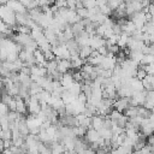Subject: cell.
Instances as JSON below:
<instances>
[{"label": "cell", "instance_id": "cb8c5ba5", "mask_svg": "<svg viewBox=\"0 0 154 154\" xmlns=\"http://www.w3.org/2000/svg\"><path fill=\"white\" fill-rule=\"evenodd\" d=\"M146 101L154 103V89H149V90H147V94H146Z\"/></svg>", "mask_w": 154, "mask_h": 154}, {"label": "cell", "instance_id": "603a6c76", "mask_svg": "<svg viewBox=\"0 0 154 154\" xmlns=\"http://www.w3.org/2000/svg\"><path fill=\"white\" fill-rule=\"evenodd\" d=\"M8 111H10V109H8L7 103H5V102H2V101L0 100V116H5V114H7Z\"/></svg>", "mask_w": 154, "mask_h": 154}, {"label": "cell", "instance_id": "7402d4cb", "mask_svg": "<svg viewBox=\"0 0 154 154\" xmlns=\"http://www.w3.org/2000/svg\"><path fill=\"white\" fill-rule=\"evenodd\" d=\"M83 6L85 8H93V7H96V0H84L83 1Z\"/></svg>", "mask_w": 154, "mask_h": 154}, {"label": "cell", "instance_id": "2e32d148", "mask_svg": "<svg viewBox=\"0 0 154 154\" xmlns=\"http://www.w3.org/2000/svg\"><path fill=\"white\" fill-rule=\"evenodd\" d=\"M137 108H138V106L129 105V106L126 107V109L124 111V114H125L128 118H132V117L137 116Z\"/></svg>", "mask_w": 154, "mask_h": 154}, {"label": "cell", "instance_id": "8992f818", "mask_svg": "<svg viewBox=\"0 0 154 154\" xmlns=\"http://www.w3.org/2000/svg\"><path fill=\"white\" fill-rule=\"evenodd\" d=\"M100 138V134L96 129L94 128H89L84 135V140L88 142V143H93V142H96L97 140Z\"/></svg>", "mask_w": 154, "mask_h": 154}, {"label": "cell", "instance_id": "5b68a950", "mask_svg": "<svg viewBox=\"0 0 154 154\" xmlns=\"http://www.w3.org/2000/svg\"><path fill=\"white\" fill-rule=\"evenodd\" d=\"M6 5H7L13 12H16V13H18V12H20V13L26 12V7H25L19 0H8Z\"/></svg>", "mask_w": 154, "mask_h": 154}, {"label": "cell", "instance_id": "9c48e42d", "mask_svg": "<svg viewBox=\"0 0 154 154\" xmlns=\"http://www.w3.org/2000/svg\"><path fill=\"white\" fill-rule=\"evenodd\" d=\"M13 97L16 99V102H17L16 111H17L18 113H22V114L26 113V112H28V109H26V103H25L24 99H23V97H20L19 95H16V96H13Z\"/></svg>", "mask_w": 154, "mask_h": 154}, {"label": "cell", "instance_id": "d590c367", "mask_svg": "<svg viewBox=\"0 0 154 154\" xmlns=\"http://www.w3.org/2000/svg\"><path fill=\"white\" fill-rule=\"evenodd\" d=\"M150 1H152V0H150Z\"/></svg>", "mask_w": 154, "mask_h": 154}, {"label": "cell", "instance_id": "7c38bea8", "mask_svg": "<svg viewBox=\"0 0 154 154\" xmlns=\"http://www.w3.org/2000/svg\"><path fill=\"white\" fill-rule=\"evenodd\" d=\"M91 51H93V48L89 46V45H87V46H82V47H79V52H78V55L82 58V59H87L90 54H91Z\"/></svg>", "mask_w": 154, "mask_h": 154}, {"label": "cell", "instance_id": "f1b7e54d", "mask_svg": "<svg viewBox=\"0 0 154 154\" xmlns=\"http://www.w3.org/2000/svg\"><path fill=\"white\" fill-rule=\"evenodd\" d=\"M66 7L70 10H76V0H66Z\"/></svg>", "mask_w": 154, "mask_h": 154}, {"label": "cell", "instance_id": "e575fe53", "mask_svg": "<svg viewBox=\"0 0 154 154\" xmlns=\"http://www.w3.org/2000/svg\"><path fill=\"white\" fill-rule=\"evenodd\" d=\"M0 131H1V125H0Z\"/></svg>", "mask_w": 154, "mask_h": 154}, {"label": "cell", "instance_id": "4316f807", "mask_svg": "<svg viewBox=\"0 0 154 154\" xmlns=\"http://www.w3.org/2000/svg\"><path fill=\"white\" fill-rule=\"evenodd\" d=\"M7 106H8V109H10V111H16V106H17L16 99H14V97H12V100L7 103Z\"/></svg>", "mask_w": 154, "mask_h": 154}, {"label": "cell", "instance_id": "5bb4252c", "mask_svg": "<svg viewBox=\"0 0 154 154\" xmlns=\"http://www.w3.org/2000/svg\"><path fill=\"white\" fill-rule=\"evenodd\" d=\"M71 29H72V32H73L75 36L78 35V34H81L84 30V24H83L82 19L78 20V22H76V23H73V24H71Z\"/></svg>", "mask_w": 154, "mask_h": 154}, {"label": "cell", "instance_id": "1f68e13d", "mask_svg": "<svg viewBox=\"0 0 154 154\" xmlns=\"http://www.w3.org/2000/svg\"><path fill=\"white\" fill-rule=\"evenodd\" d=\"M19 1H20V2H22V4H23L25 7H26V6L30 4V1H31V0H19Z\"/></svg>", "mask_w": 154, "mask_h": 154}, {"label": "cell", "instance_id": "f546056e", "mask_svg": "<svg viewBox=\"0 0 154 154\" xmlns=\"http://www.w3.org/2000/svg\"><path fill=\"white\" fill-rule=\"evenodd\" d=\"M13 144L12 140H4V148H10Z\"/></svg>", "mask_w": 154, "mask_h": 154}, {"label": "cell", "instance_id": "9a60e30c", "mask_svg": "<svg viewBox=\"0 0 154 154\" xmlns=\"http://www.w3.org/2000/svg\"><path fill=\"white\" fill-rule=\"evenodd\" d=\"M72 95H75V96H77L81 91H82V88H81V82H73L72 84H71V87L67 89Z\"/></svg>", "mask_w": 154, "mask_h": 154}, {"label": "cell", "instance_id": "4fadbf2b", "mask_svg": "<svg viewBox=\"0 0 154 154\" xmlns=\"http://www.w3.org/2000/svg\"><path fill=\"white\" fill-rule=\"evenodd\" d=\"M128 41H129V35H128L126 32H122V34L119 35V37H118L117 45H118V47H119L120 49H123V48L126 47Z\"/></svg>", "mask_w": 154, "mask_h": 154}, {"label": "cell", "instance_id": "4dcf8cb0", "mask_svg": "<svg viewBox=\"0 0 154 154\" xmlns=\"http://www.w3.org/2000/svg\"><path fill=\"white\" fill-rule=\"evenodd\" d=\"M148 46H149V53L148 54H153L154 55V43H150Z\"/></svg>", "mask_w": 154, "mask_h": 154}, {"label": "cell", "instance_id": "44dd1931", "mask_svg": "<svg viewBox=\"0 0 154 154\" xmlns=\"http://www.w3.org/2000/svg\"><path fill=\"white\" fill-rule=\"evenodd\" d=\"M128 117L125 116V114H122L116 122H117V124H118V126H120V128H125V124H126V122H128Z\"/></svg>", "mask_w": 154, "mask_h": 154}, {"label": "cell", "instance_id": "ba28073f", "mask_svg": "<svg viewBox=\"0 0 154 154\" xmlns=\"http://www.w3.org/2000/svg\"><path fill=\"white\" fill-rule=\"evenodd\" d=\"M73 82H75V79H73V76H72L71 72L67 71V72L63 73V77H61V79H60V84H61L65 89H69Z\"/></svg>", "mask_w": 154, "mask_h": 154}, {"label": "cell", "instance_id": "8fae6325", "mask_svg": "<svg viewBox=\"0 0 154 154\" xmlns=\"http://www.w3.org/2000/svg\"><path fill=\"white\" fill-rule=\"evenodd\" d=\"M122 30H123V32H126L129 36H131V35L134 34V31L136 30V26H135V24H134L132 20H128V22L122 26Z\"/></svg>", "mask_w": 154, "mask_h": 154}, {"label": "cell", "instance_id": "d6a6232c", "mask_svg": "<svg viewBox=\"0 0 154 154\" xmlns=\"http://www.w3.org/2000/svg\"><path fill=\"white\" fill-rule=\"evenodd\" d=\"M4 82H2V78H1V76H0V93H1V90L4 89Z\"/></svg>", "mask_w": 154, "mask_h": 154}, {"label": "cell", "instance_id": "52a82bcc", "mask_svg": "<svg viewBox=\"0 0 154 154\" xmlns=\"http://www.w3.org/2000/svg\"><path fill=\"white\" fill-rule=\"evenodd\" d=\"M106 43V40L102 37V36H100V35H93V36H90V40H89V46L93 48V49H97L100 46H102V45H105Z\"/></svg>", "mask_w": 154, "mask_h": 154}, {"label": "cell", "instance_id": "83f0119b", "mask_svg": "<svg viewBox=\"0 0 154 154\" xmlns=\"http://www.w3.org/2000/svg\"><path fill=\"white\" fill-rule=\"evenodd\" d=\"M54 5H55L58 8L66 7V0H54Z\"/></svg>", "mask_w": 154, "mask_h": 154}, {"label": "cell", "instance_id": "484cf974", "mask_svg": "<svg viewBox=\"0 0 154 154\" xmlns=\"http://www.w3.org/2000/svg\"><path fill=\"white\" fill-rule=\"evenodd\" d=\"M96 51H97V52H99L101 55H103V57H105V55L108 53V48L106 47V45H102V46H100V47H99Z\"/></svg>", "mask_w": 154, "mask_h": 154}, {"label": "cell", "instance_id": "d4e9b609", "mask_svg": "<svg viewBox=\"0 0 154 154\" xmlns=\"http://www.w3.org/2000/svg\"><path fill=\"white\" fill-rule=\"evenodd\" d=\"M76 100H77V101H79L81 103H84V105H85V102L88 101V97H87V95H85L83 91H81V93L76 96Z\"/></svg>", "mask_w": 154, "mask_h": 154}, {"label": "cell", "instance_id": "6da1fadb", "mask_svg": "<svg viewBox=\"0 0 154 154\" xmlns=\"http://www.w3.org/2000/svg\"><path fill=\"white\" fill-rule=\"evenodd\" d=\"M26 109L30 114H37L41 111V103L35 95H30V99L26 102Z\"/></svg>", "mask_w": 154, "mask_h": 154}, {"label": "cell", "instance_id": "3957f363", "mask_svg": "<svg viewBox=\"0 0 154 154\" xmlns=\"http://www.w3.org/2000/svg\"><path fill=\"white\" fill-rule=\"evenodd\" d=\"M55 59H57V61H58L57 70H58L59 72L65 73V72H67L70 69H72V66H71V60H70V59H60V58H57V57H55Z\"/></svg>", "mask_w": 154, "mask_h": 154}, {"label": "cell", "instance_id": "7a4b0ae2", "mask_svg": "<svg viewBox=\"0 0 154 154\" xmlns=\"http://www.w3.org/2000/svg\"><path fill=\"white\" fill-rule=\"evenodd\" d=\"M12 38H13L14 42H17L18 45H20L22 47L25 46V45H28L32 40V37H31L30 34H23V32H18L16 36H12Z\"/></svg>", "mask_w": 154, "mask_h": 154}, {"label": "cell", "instance_id": "d6986e66", "mask_svg": "<svg viewBox=\"0 0 154 154\" xmlns=\"http://www.w3.org/2000/svg\"><path fill=\"white\" fill-rule=\"evenodd\" d=\"M138 65L146 70L147 75H154V63H152V64H147V65H141V64H138Z\"/></svg>", "mask_w": 154, "mask_h": 154}, {"label": "cell", "instance_id": "836d02e7", "mask_svg": "<svg viewBox=\"0 0 154 154\" xmlns=\"http://www.w3.org/2000/svg\"><path fill=\"white\" fill-rule=\"evenodd\" d=\"M8 0H0V5H6Z\"/></svg>", "mask_w": 154, "mask_h": 154}, {"label": "cell", "instance_id": "ac0fdd59", "mask_svg": "<svg viewBox=\"0 0 154 154\" xmlns=\"http://www.w3.org/2000/svg\"><path fill=\"white\" fill-rule=\"evenodd\" d=\"M76 12H77V14L83 19V18H88L89 17V11H88V8H85L84 6L83 7H81V8H76Z\"/></svg>", "mask_w": 154, "mask_h": 154}, {"label": "cell", "instance_id": "277c9868", "mask_svg": "<svg viewBox=\"0 0 154 154\" xmlns=\"http://www.w3.org/2000/svg\"><path fill=\"white\" fill-rule=\"evenodd\" d=\"M129 97H119V99H116L113 101V108H116L117 111L119 112H124L126 109V107L129 106Z\"/></svg>", "mask_w": 154, "mask_h": 154}, {"label": "cell", "instance_id": "e0dca14e", "mask_svg": "<svg viewBox=\"0 0 154 154\" xmlns=\"http://www.w3.org/2000/svg\"><path fill=\"white\" fill-rule=\"evenodd\" d=\"M0 138L4 140H12V132L11 129H1L0 131Z\"/></svg>", "mask_w": 154, "mask_h": 154}, {"label": "cell", "instance_id": "30bf717a", "mask_svg": "<svg viewBox=\"0 0 154 154\" xmlns=\"http://www.w3.org/2000/svg\"><path fill=\"white\" fill-rule=\"evenodd\" d=\"M102 124H103V117H101L99 114L91 116V128H94L99 131L102 128Z\"/></svg>", "mask_w": 154, "mask_h": 154}, {"label": "cell", "instance_id": "ffe728a7", "mask_svg": "<svg viewBox=\"0 0 154 154\" xmlns=\"http://www.w3.org/2000/svg\"><path fill=\"white\" fill-rule=\"evenodd\" d=\"M122 114H123L122 112L117 111L116 108H112V111H111V112L108 113V117H109V118H111L112 120H117V119H118V118H119V117H120Z\"/></svg>", "mask_w": 154, "mask_h": 154}]
</instances>
